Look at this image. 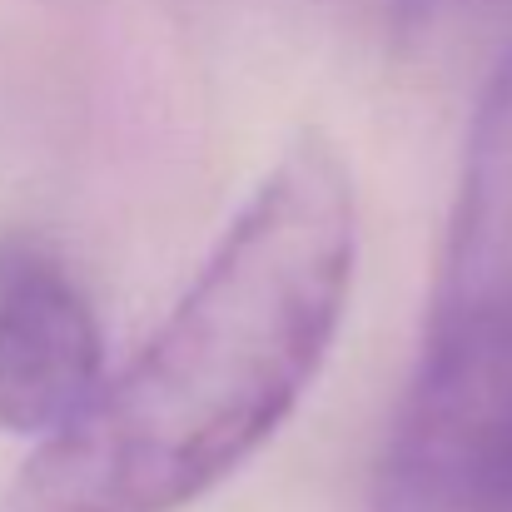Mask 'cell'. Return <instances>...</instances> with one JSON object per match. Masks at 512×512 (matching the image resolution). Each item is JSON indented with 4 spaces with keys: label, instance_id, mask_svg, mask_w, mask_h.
Here are the masks:
<instances>
[{
    "label": "cell",
    "instance_id": "1",
    "mask_svg": "<svg viewBox=\"0 0 512 512\" xmlns=\"http://www.w3.org/2000/svg\"><path fill=\"white\" fill-rule=\"evenodd\" d=\"M353 254L348 165L324 135H299L150 343L0 488V512H174L204 498L314 383Z\"/></svg>",
    "mask_w": 512,
    "mask_h": 512
},
{
    "label": "cell",
    "instance_id": "2",
    "mask_svg": "<svg viewBox=\"0 0 512 512\" xmlns=\"http://www.w3.org/2000/svg\"><path fill=\"white\" fill-rule=\"evenodd\" d=\"M368 512H512V289L433 309Z\"/></svg>",
    "mask_w": 512,
    "mask_h": 512
},
{
    "label": "cell",
    "instance_id": "3",
    "mask_svg": "<svg viewBox=\"0 0 512 512\" xmlns=\"http://www.w3.org/2000/svg\"><path fill=\"white\" fill-rule=\"evenodd\" d=\"M105 378L100 319L55 249L0 244V428L55 433Z\"/></svg>",
    "mask_w": 512,
    "mask_h": 512
},
{
    "label": "cell",
    "instance_id": "4",
    "mask_svg": "<svg viewBox=\"0 0 512 512\" xmlns=\"http://www.w3.org/2000/svg\"><path fill=\"white\" fill-rule=\"evenodd\" d=\"M498 289H512V55L498 65L468 135L433 309L473 304Z\"/></svg>",
    "mask_w": 512,
    "mask_h": 512
},
{
    "label": "cell",
    "instance_id": "5",
    "mask_svg": "<svg viewBox=\"0 0 512 512\" xmlns=\"http://www.w3.org/2000/svg\"><path fill=\"white\" fill-rule=\"evenodd\" d=\"M403 5H428V0H403Z\"/></svg>",
    "mask_w": 512,
    "mask_h": 512
}]
</instances>
